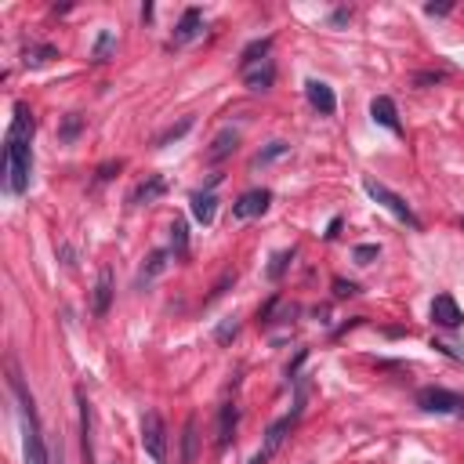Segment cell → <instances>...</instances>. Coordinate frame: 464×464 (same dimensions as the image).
I'll list each match as a JSON object with an SVG mask.
<instances>
[{
    "label": "cell",
    "instance_id": "6da1fadb",
    "mask_svg": "<svg viewBox=\"0 0 464 464\" xmlns=\"http://www.w3.org/2000/svg\"><path fill=\"white\" fill-rule=\"evenodd\" d=\"M33 113L25 102L15 106V116H11L8 138H4V185L11 196H22L30 189V174H33Z\"/></svg>",
    "mask_w": 464,
    "mask_h": 464
},
{
    "label": "cell",
    "instance_id": "7a4b0ae2",
    "mask_svg": "<svg viewBox=\"0 0 464 464\" xmlns=\"http://www.w3.org/2000/svg\"><path fill=\"white\" fill-rule=\"evenodd\" d=\"M11 392L19 399V417H22V454L25 464H51V450L44 443V432H40V417H36V406H33V395L25 392V384L19 378L15 363H11Z\"/></svg>",
    "mask_w": 464,
    "mask_h": 464
},
{
    "label": "cell",
    "instance_id": "3957f363",
    "mask_svg": "<svg viewBox=\"0 0 464 464\" xmlns=\"http://www.w3.org/2000/svg\"><path fill=\"white\" fill-rule=\"evenodd\" d=\"M363 189H367V196H370V200H378L384 211H392V214H395L403 225H410V229H421V218L414 214V207H410V203H406L403 196H399V192H392L388 185H381L378 178H363Z\"/></svg>",
    "mask_w": 464,
    "mask_h": 464
},
{
    "label": "cell",
    "instance_id": "277c9868",
    "mask_svg": "<svg viewBox=\"0 0 464 464\" xmlns=\"http://www.w3.org/2000/svg\"><path fill=\"white\" fill-rule=\"evenodd\" d=\"M417 406L424 410V414L464 417V395L450 392V388H435V384H428V388H421V392H417Z\"/></svg>",
    "mask_w": 464,
    "mask_h": 464
},
{
    "label": "cell",
    "instance_id": "5b68a950",
    "mask_svg": "<svg viewBox=\"0 0 464 464\" xmlns=\"http://www.w3.org/2000/svg\"><path fill=\"white\" fill-rule=\"evenodd\" d=\"M141 446H146L149 461L167 464V424L156 410H146V417H141Z\"/></svg>",
    "mask_w": 464,
    "mask_h": 464
},
{
    "label": "cell",
    "instance_id": "8992f818",
    "mask_svg": "<svg viewBox=\"0 0 464 464\" xmlns=\"http://www.w3.org/2000/svg\"><path fill=\"white\" fill-rule=\"evenodd\" d=\"M268 207H272V192L268 189H247L236 203H232V218H236V222H247V218H262Z\"/></svg>",
    "mask_w": 464,
    "mask_h": 464
},
{
    "label": "cell",
    "instance_id": "52a82bcc",
    "mask_svg": "<svg viewBox=\"0 0 464 464\" xmlns=\"http://www.w3.org/2000/svg\"><path fill=\"white\" fill-rule=\"evenodd\" d=\"M200 33H203V11L200 8H185L178 25H174V33H171V47H185V44L196 40Z\"/></svg>",
    "mask_w": 464,
    "mask_h": 464
},
{
    "label": "cell",
    "instance_id": "ba28073f",
    "mask_svg": "<svg viewBox=\"0 0 464 464\" xmlns=\"http://www.w3.org/2000/svg\"><path fill=\"white\" fill-rule=\"evenodd\" d=\"M432 323L446 327V330H457L464 323V312H461V305L454 301V294H439V298L432 301Z\"/></svg>",
    "mask_w": 464,
    "mask_h": 464
},
{
    "label": "cell",
    "instance_id": "9c48e42d",
    "mask_svg": "<svg viewBox=\"0 0 464 464\" xmlns=\"http://www.w3.org/2000/svg\"><path fill=\"white\" fill-rule=\"evenodd\" d=\"M76 406H80V450H84V464H95V424H91V403H87L84 388H76Z\"/></svg>",
    "mask_w": 464,
    "mask_h": 464
},
{
    "label": "cell",
    "instance_id": "30bf717a",
    "mask_svg": "<svg viewBox=\"0 0 464 464\" xmlns=\"http://www.w3.org/2000/svg\"><path fill=\"white\" fill-rule=\"evenodd\" d=\"M113 268L109 265H102L98 268V279H95V294H91V312L102 319V316H109V305H113Z\"/></svg>",
    "mask_w": 464,
    "mask_h": 464
},
{
    "label": "cell",
    "instance_id": "8fae6325",
    "mask_svg": "<svg viewBox=\"0 0 464 464\" xmlns=\"http://www.w3.org/2000/svg\"><path fill=\"white\" fill-rule=\"evenodd\" d=\"M370 116H373V124H381L384 131H392V135H403V124H399V109H395V102L388 95H378L370 102Z\"/></svg>",
    "mask_w": 464,
    "mask_h": 464
},
{
    "label": "cell",
    "instance_id": "7c38bea8",
    "mask_svg": "<svg viewBox=\"0 0 464 464\" xmlns=\"http://www.w3.org/2000/svg\"><path fill=\"white\" fill-rule=\"evenodd\" d=\"M305 98H308V106H312L316 113H323V116H330L334 109H338L334 87H330V84H323V80H308V84H305Z\"/></svg>",
    "mask_w": 464,
    "mask_h": 464
},
{
    "label": "cell",
    "instance_id": "4fadbf2b",
    "mask_svg": "<svg viewBox=\"0 0 464 464\" xmlns=\"http://www.w3.org/2000/svg\"><path fill=\"white\" fill-rule=\"evenodd\" d=\"M301 406L305 403H298V406H294V414H287V417H279V421H272V424H268V432H265V454H276V450L283 446V439H287V432L294 428V421H298V414H301Z\"/></svg>",
    "mask_w": 464,
    "mask_h": 464
},
{
    "label": "cell",
    "instance_id": "5bb4252c",
    "mask_svg": "<svg viewBox=\"0 0 464 464\" xmlns=\"http://www.w3.org/2000/svg\"><path fill=\"white\" fill-rule=\"evenodd\" d=\"M189 207H192V218L200 225H214V214H218V196L211 189H196L189 196Z\"/></svg>",
    "mask_w": 464,
    "mask_h": 464
},
{
    "label": "cell",
    "instance_id": "9a60e30c",
    "mask_svg": "<svg viewBox=\"0 0 464 464\" xmlns=\"http://www.w3.org/2000/svg\"><path fill=\"white\" fill-rule=\"evenodd\" d=\"M243 84H247V91H254V95L268 91V87L276 84V66H272V58H268V62H262V66H254V69H247V73H243Z\"/></svg>",
    "mask_w": 464,
    "mask_h": 464
},
{
    "label": "cell",
    "instance_id": "2e32d148",
    "mask_svg": "<svg viewBox=\"0 0 464 464\" xmlns=\"http://www.w3.org/2000/svg\"><path fill=\"white\" fill-rule=\"evenodd\" d=\"M268 51H272V36H262V40H251L247 47L240 51V69L247 73L254 66H262V62H268Z\"/></svg>",
    "mask_w": 464,
    "mask_h": 464
},
{
    "label": "cell",
    "instance_id": "e0dca14e",
    "mask_svg": "<svg viewBox=\"0 0 464 464\" xmlns=\"http://www.w3.org/2000/svg\"><path fill=\"white\" fill-rule=\"evenodd\" d=\"M236 146H240V135L232 131V127H225V131L214 135L211 149H207V160H211V163H222L225 156H232V152H236Z\"/></svg>",
    "mask_w": 464,
    "mask_h": 464
},
{
    "label": "cell",
    "instance_id": "ac0fdd59",
    "mask_svg": "<svg viewBox=\"0 0 464 464\" xmlns=\"http://www.w3.org/2000/svg\"><path fill=\"white\" fill-rule=\"evenodd\" d=\"M167 192V182H163V174H149L146 182H141L135 192H131V203H156L160 196Z\"/></svg>",
    "mask_w": 464,
    "mask_h": 464
},
{
    "label": "cell",
    "instance_id": "d6986e66",
    "mask_svg": "<svg viewBox=\"0 0 464 464\" xmlns=\"http://www.w3.org/2000/svg\"><path fill=\"white\" fill-rule=\"evenodd\" d=\"M51 58H58V47H55V44H30V47L22 51V66H25V69L47 66Z\"/></svg>",
    "mask_w": 464,
    "mask_h": 464
},
{
    "label": "cell",
    "instance_id": "ffe728a7",
    "mask_svg": "<svg viewBox=\"0 0 464 464\" xmlns=\"http://www.w3.org/2000/svg\"><path fill=\"white\" fill-rule=\"evenodd\" d=\"M236 421H240V410L232 406V403H225L222 406V417H218V446H229L232 443V432H236Z\"/></svg>",
    "mask_w": 464,
    "mask_h": 464
},
{
    "label": "cell",
    "instance_id": "44dd1931",
    "mask_svg": "<svg viewBox=\"0 0 464 464\" xmlns=\"http://www.w3.org/2000/svg\"><path fill=\"white\" fill-rule=\"evenodd\" d=\"M167 257H171V251H152L149 257H146V265H141V272H138V287L141 283H152L163 268H167Z\"/></svg>",
    "mask_w": 464,
    "mask_h": 464
},
{
    "label": "cell",
    "instance_id": "7402d4cb",
    "mask_svg": "<svg viewBox=\"0 0 464 464\" xmlns=\"http://www.w3.org/2000/svg\"><path fill=\"white\" fill-rule=\"evenodd\" d=\"M171 257L174 262H185L189 257V229L182 218H174V225H171Z\"/></svg>",
    "mask_w": 464,
    "mask_h": 464
},
{
    "label": "cell",
    "instance_id": "603a6c76",
    "mask_svg": "<svg viewBox=\"0 0 464 464\" xmlns=\"http://www.w3.org/2000/svg\"><path fill=\"white\" fill-rule=\"evenodd\" d=\"M84 124H87V120H84V116H80V113H69V116H66V120H62V124H58V141H66V146H73V141H76V138H80V131H84Z\"/></svg>",
    "mask_w": 464,
    "mask_h": 464
},
{
    "label": "cell",
    "instance_id": "cb8c5ba5",
    "mask_svg": "<svg viewBox=\"0 0 464 464\" xmlns=\"http://www.w3.org/2000/svg\"><path fill=\"white\" fill-rule=\"evenodd\" d=\"M182 443H185V450H182V464H196V417H189V421H185V435H182Z\"/></svg>",
    "mask_w": 464,
    "mask_h": 464
},
{
    "label": "cell",
    "instance_id": "d4e9b609",
    "mask_svg": "<svg viewBox=\"0 0 464 464\" xmlns=\"http://www.w3.org/2000/svg\"><path fill=\"white\" fill-rule=\"evenodd\" d=\"M287 152H290L287 141H268V146L254 156V167H265V163H272V160H279V156H287Z\"/></svg>",
    "mask_w": 464,
    "mask_h": 464
},
{
    "label": "cell",
    "instance_id": "484cf974",
    "mask_svg": "<svg viewBox=\"0 0 464 464\" xmlns=\"http://www.w3.org/2000/svg\"><path fill=\"white\" fill-rule=\"evenodd\" d=\"M113 47H116V36H113V30H102V33H98V40H95L91 58H95V62H109Z\"/></svg>",
    "mask_w": 464,
    "mask_h": 464
},
{
    "label": "cell",
    "instance_id": "4316f807",
    "mask_svg": "<svg viewBox=\"0 0 464 464\" xmlns=\"http://www.w3.org/2000/svg\"><path fill=\"white\" fill-rule=\"evenodd\" d=\"M192 131V116H185L182 124H174V127H167V131L156 138V149H163V146H171V141H178V138H185Z\"/></svg>",
    "mask_w": 464,
    "mask_h": 464
},
{
    "label": "cell",
    "instance_id": "83f0119b",
    "mask_svg": "<svg viewBox=\"0 0 464 464\" xmlns=\"http://www.w3.org/2000/svg\"><path fill=\"white\" fill-rule=\"evenodd\" d=\"M290 262H294V247H290V251H279V254L272 257V265H268V272H265V276L272 279V283H279V279H283V272H287V265H290Z\"/></svg>",
    "mask_w": 464,
    "mask_h": 464
},
{
    "label": "cell",
    "instance_id": "f1b7e54d",
    "mask_svg": "<svg viewBox=\"0 0 464 464\" xmlns=\"http://www.w3.org/2000/svg\"><path fill=\"white\" fill-rule=\"evenodd\" d=\"M236 334H240V319L229 316V319H222V327L214 330V341H218V345H229L232 338H236Z\"/></svg>",
    "mask_w": 464,
    "mask_h": 464
},
{
    "label": "cell",
    "instance_id": "f546056e",
    "mask_svg": "<svg viewBox=\"0 0 464 464\" xmlns=\"http://www.w3.org/2000/svg\"><path fill=\"white\" fill-rule=\"evenodd\" d=\"M378 254H381V247H378V243H359V247L352 251L356 265H370V262H373V257H378Z\"/></svg>",
    "mask_w": 464,
    "mask_h": 464
},
{
    "label": "cell",
    "instance_id": "4dcf8cb0",
    "mask_svg": "<svg viewBox=\"0 0 464 464\" xmlns=\"http://www.w3.org/2000/svg\"><path fill=\"white\" fill-rule=\"evenodd\" d=\"M443 80H446V73H439V69H428V73H417L414 76L417 87H432V84H443Z\"/></svg>",
    "mask_w": 464,
    "mask_h": 464
},
{
    "label": "cell",
    "instance_id": "1f68e13d",
    "mask_svg": "<svg viewBox=\"0 0 464 464\" xmlns=\"http://www.w3.org/2000/svg\"><path fill=\"white\" fill-rule=\"evenodd\" d=\"M352 294H359L352 279H334V298H352Z\"/></svg>",
    "mask_w": 464,
    "mask_h": 464
},
{
    "label": "cell",
    "instance_id": "d6a6232c",
    "mask_svg": "<svg viewBox=\"0 0 464 464\" xmlns=\"http://www.w3.org/2000/svg\"><path fill=\"white\" fill-rule=\"evenodd\" d=\"M116 171H124V160H116V163H102V167H98V174H95V182H109V178H113Z\"/></svg>",
    "mask_w": 464,
    "mask_h": 464
},
{
    "label": "cell",
    "instance_id": "836d02e7",
    "mask_svg": "<svg viewBox=\"0 0 464 464\" xmlns=\"http://www.w3.org/2000/svg\"><path fill=\"white\" fill-rule=\"evenodd\" d=\"M432 348H439V352H443V356H454V359H464V352H461V348H457V345H446V341H432Z\"/></svg>",
    "mask_w": 464,
    "mask_h": 464
},
{
    "label": "cell",
    "instance_id": "e575fe53",
    "mask_svg": "<svg viewBox=\"0 0 464 464\" xmlns=\"http://www.w3.org/2000/svg\"><path fill=\"white\" fill-rule=\"evenodd\" d=\"M338 232H341V218H330V225L323 232V240H338Z\"/></svg>",
    "mask_w": 464,
    "mask_h": 464
},
{
    "label": "cell",
    "instance_id": "d590c367",
    "mask_svg": "<svg viewBox=\"0 0 464 464\" xmlns=\"http://www.w3.org/2000/svg\"><path fill=\"white\" fill-rule=\"evenodd\" d=\"M424 11H428V15H450V11H454V4H428V8H424Z\"/></svg>",
    "mask_w": 464,
    "mask_h": 464
},
{
    "label": "cell",
    "instance_id": "8d00e7d4",
    "mask_svg": "<svg viewBox=\"0 0 464 464\" xmlns=\"http://www.w3.org/2000/svg\"><path fill=\"white\" fill-rule=\"evenodd\" d=\"M334 25H341V22H348V8H338V11H334V19H330Z\"/></svg>",
    "mask_w": 464,
    "mask_h": 464
},
{
    "label": "cell",
    "instance_id": "74e56055",
    "mask_svg": "<svg viewBox=\"0 0 464 464\" xmlns=\"http://www.w3.org/2000/svg\"><path fill=\"white\" fill-rule=\"evenodd\" d=\"M268 457H272V454H265V450H257V454H254L247 464H268Z\"/></svg>",
    "mask_w": 464,
    "mask_h": 464
},
{
    "label": "cell",
    "instance_id": "f35d334b",
    "mask_svg": "<svg viewBox=\"0 0 464 464\" xmlns=\"http://www.w3.org/2000/svg\"><path fill=\"white\" fill-rule=\"evenodd\" d=\"M51 464H66V457H62V443L51 450Z\"/></svg>",
    "mask_w": 464,
    "mask_h": 464
},
{
    "label": "cell",
    "instance_id": "ab89813d",
    "mask_svg": "<svg viewBox=\"0 0 464 464\" xmlns=\"http://www.w3.org/2000/svg\"><path fill=\"white\" fill-rule=\"evenodd\" d=\"M461 229H464V218H461Z\"/></svg>",
    "mask_w": 464,
    "mask_h": 464
}]
</instances>
